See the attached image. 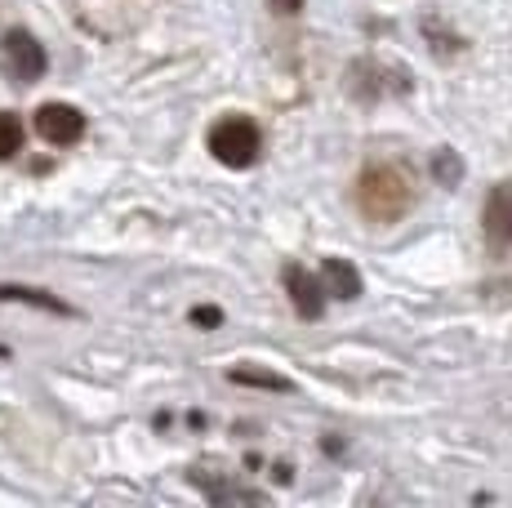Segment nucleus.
Instances as JSON below:
<instances>
[{
    "mask_svg": "<svg viewBox=\"0 0 512 508\" xmlns=\"http://www.w3.org/2000/svg\"><path fill=\"white\" fill-rule=\"evenodd\" d=\"M5 58H9V72H14L18 81H36V76L45 72V50L36 45L32 32H23V27H14V32L5 36Z\"/></svg>",
    "mask_w": 512,
    "mask_h": 508,
    "instance_id": "nucleus-5",
    "label": "nucleus"
},
{
    "mask_svg": "<svg viewBox=\"0 0 512 508\" xmlns=\"http://www.w3.org/2000/svg\"><path fill=\"white\" fill-rule=\"evenodd\" d=\"M432 170H437V179L446 183V188H455V183L464 179V161H459L455 152H437V161H432Z\"/></svg>",
    "mask_w": 512,
    "mask_h": 508,
    "instance_id": "nucleus-11",
    "label": "nucleus"
},
{
    "mask_svg": "<svg viewBox=\"0 0 512 508\" xmlns=\"http://www.w3.org/2000/svg\"><path fill=\"white\" fill-rule=\"evenodd\" d=\"M285 290H290V304L299 317H321V308H326V290H321L317 277H308V268H299V263H285Z\"/></svg>",
    "mask_w": 512,
    "mask_h": 508,
    "instance_id": "nucleus-6",
    "label": "nucleus"
},
{
    "mask_svg": "<svg viewBox=\"0 0 512 508\" xmlns=\"http://www.w3.org/2000/svg\"><path fill=\"white\" fill-rule=\"evenodd\" d=\"M321 290L334 299H357L361 295V272L348 259H326L321 263Z\"/></svg>",
    "mask_w": 512,
    "mask_h": 508,
    "instance_id": "nucleus-7",
    "label": "nucleus"
},
{
    "mask_svg": "<svg viewBox=\"0 0 512 508\" xmlns=\"http://www.w3.org/2000/svg\"><path fill=\"white\" fill-rule=\"evenodd\" d=\"M192 321H196V326H219L223 312L219 308H192Z\"/></svg>",
    "mask_w": 512,
    "mask_h": 508,
    "instance_id": "nucleus-12",
    "label": "nucleus"
},
{
    "mask_svg": "<svg viewBox=\"0 0 512 508\" xmlns=\"http://www.w3.org/2000/svg\"><path fill=\"white\" fill-rule=\"evenodd\" d=\"M210 152H214V161L228 165V170H250L263 152V134L250 116H223L210 130Z\"/></svg>",
    "mask_w": 512,
    "mask_h": 508,
    "instance_id": "nucleus-2",
    "label": "nucleus"
},
{
    "mask_svg": "<svg viewBox=\"0 0 512 508\" xmlns=\"http://www.w3.org/2000/svg\"><path fill=\"white\" fill-rule=\"evenodd\" d=\"M23 152V121L14 112H0V161Z\"/></svg>",
    "mask_w": 512,
    "mask_h": 508,
    "instance_id": "nucleus-10",
    "label": "nucleus"
},
{
    "mask_svg": "<svg viewBox=\"0 0 512 508\" xmlns=\"http://www.w3.org/2000/svg\"><path fill=\"white\" fill-rule=\"evenodd\" d=\"M0 304H32V308H45V312H72L63 299L45 295V290H32V286H0Z\"/></svg>",
    "mask_w": 512,
    "mask_h": 508,
    "instance_id": "nucleus-9",
    "label": "nucleus"
},
{
    "mask_svg": "<svg viewBox=\"0 0 512 508\" xmlns=\"http://www.w3.org/2000/svg\"><path fill=\"white\" fill-rule=\"evenodd\" d=\"M36 134H41L45 143H54V148L76 143L85 134L81 107H72V103H41V107H36Z\"/></svg>",
    "mask_w": 512,
    "mask_h": 508,
    "instance_id": "nucleus-3",
    "label": "nucleus"
},
{
    "mask_svg": "<svg viewBox=\"0 0 512 508\" xmlns=\"http://www.w3.org/2000/svg\"><path fill=\"white\" fill-rule=\"evenodd\" d=\"M299 5H303V0H272V9H281V14H294Z\"/></svg>",
    "mask_w": 512,
    "mask_h": 508,
    "instance_id": "nucleus-13",
    "label": "nucleus"
},
{
    "mask_svg": "<svg viewBox=\"0 0 512 508\" xmlns=\"http://www.w3.org/2000/svg\"><path fill=\"white\" fill-rule=\"evenodd\" d=\"M232 384H245V388H268V393H290V379L277 375V370H259V366H232Z\"/></svg>",
    "mask_w": 512,
    "mask_h": 508,
    "instance_id": "nucleus-8",
    "label": "nucleus"
},
{
    "mask_svg": "<svg viewBox=\"0 0 512 508\" xmlns=\"http://www.w3.org/2000/svg\"><path fill=\"white\" fill-rule=\"evenodd\" d=\"M357 201H361V214H366L370 223H397V219H406L410 201H415V188H410V179L397 170V165L379 161L361 174Z\"/></svg>",
    "mask_w": 512,
    "mask_h": 508,
    "instance_id": "nucleus-1",
    "label": "nucleus"
},
{
    "mask_svg": "<svg viewBox=\"0 0 512 508\" xmlns=\"http://www.w3.org/2000/svg\"><path fill=\"white\" fill-rule=\"evenodd\" d=\"M481 228H486V237L499 241V246L512 241V179H499L495 188H490L486 205H481Z\"/></svg>",
    "mask_w": 512,
    "mask_h": 508,
    "instance_id": "nucleus-4",
    "label": "nucleus"
}]
</instances>
